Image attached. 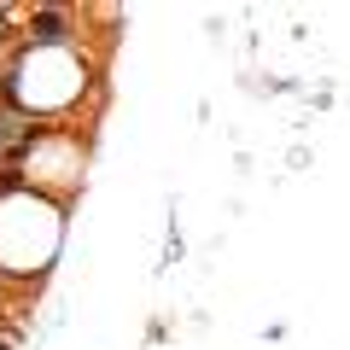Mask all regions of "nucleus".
Listing matches in <instances>:
<instances>
[{"mask_svg": "<svg viewBox=\"0 0 350 350\" xmlns=\"http://www.w3.org/2000/svg\"><path fill=\"white\" fill-rule=\"evenodd\" d=\"M82 94V59L70 47H29L24 64L12 70V100L24 111H59Z\"/></svg>", "mask_w": 350, "mask_h": 350, "instance_id": "nucleus-2", "label": "nucleus"}, {"mask_svg": "<svg viewBox=\"0 0 350 350\" xmlns=\"http://www.w3.org/2000/svg\"><path fill=\"white\" fill-rule=\"evenodd\" d=\"M64 239V222L53 199L41 193H6L0 199V269L12 275H41Z\"/></svg>", "mask_w": 350, "mask_h": 350, "instance_id": "nucleus-1", "label": "nucleus"}, {"mask_svg": "<svg viewBox=\"0 0 350 350\" xmlns=\"http://www.w3.org/2000/svg\"><path fill=\"white\" fill-rule=\"evenodd\" d=\"M24 170H29V181H70V175H82V163H76V146H70V140L41 135L36 146H29Z\"/></svg>", "mask_w": 350, "mask_h": 350, "instance_id": "nucleus-3", "label": "nucleus"}]
</instances>
